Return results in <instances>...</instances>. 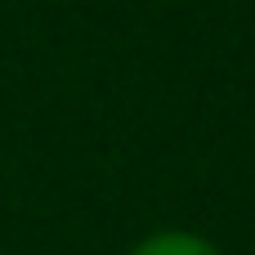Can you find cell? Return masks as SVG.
<instances>
[{"label": "cell", "mask_w": 255, "mask_h": 255, "mask_svg": "<svg viewBox=\"0 0 255 255\" xmlns=\"http://www.w3.org/2000/svg\"><path fill=\"white\" fill-rule=\"evenodd\" d=\"M134 255H215L202 238H188V233H166V238H152L143 242Z\"/></svg>", "instance_id": "cell-1"}]
</instances>
